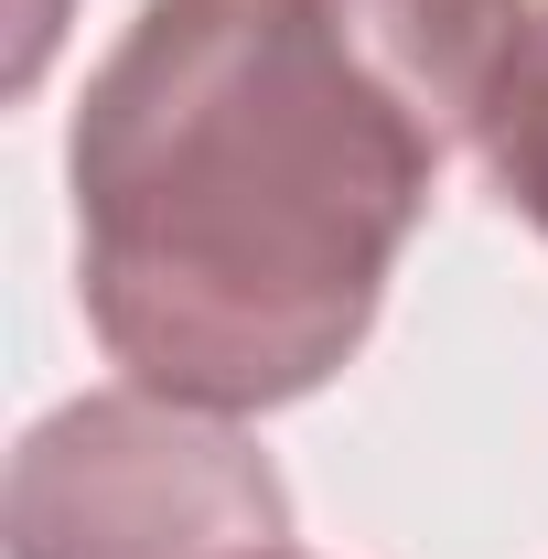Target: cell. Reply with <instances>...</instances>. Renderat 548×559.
Segmentation results:
<instances>
[{"mask_svg":"<svg viewBox=\"0 0 548 559\" xmlns=\"http://www.w3.org/2000/svg\"><path fill=\"white\" fill-rule=\"evenodd\" d=\"M441 162L334 0H140L65 140L86 334L151 399L290 409L377 334Z\"/></svg>","mask_w":548,"mask_h":559,"instance_id":"obj_1","label":"cell"},{"mask_svg":"<svg viewBox=\"0 0 548 559\" xmlns=\"http://www.w3.org/2000/svg\"><path fill=\"white\" fill-rule=\"evenodd\" d=\"M0 538L11 559H259L290 549V485L215 409L108 388L22 430Z\"/></svg>","mask_w":548,"mask_h":559,"instance_id":"obj_2","label":"cell"},{"mask_svg":"<svg viewBox=\"0 0 548 559\" xmlns=\"http://www.w3.org/2000/svg\"><path fill=\"white\" fill-rule=\"evenodd\" d=\"M334 22L419 108V130L452 151V140H484V108H495L538 11L527 0H334Z\"/></svg>","mask_w":548,"mask_h":559,"instance_id":"obj_3","label":"cell"},{"mask_svg":"<svg viewBox=\"0 0 548 559\" xmlns=\"http://www.w3.org/2000/svg\"><path fill=\"white\" fill-rule=\"evenodd\" d=\"M484 173H495V194L548 237V11L527 22L516 66H505L495 108H484Z\"/></svg>","mask_w":548,"mask_h":559,"instance_id":"obj_4","label":"cell"},{"mask_svg":"<svg viewBox=\"0 0 548 559\" xmlns=\"http://www.w3.org/2000/svg\"><path fill=\"white\" fill-rule=\"evenodd\" d=\"M259 559H301V549H259Z\"/></svg>","mask_w":548,"mask_h":559,"instance_id":"obj_5","label":"cell"}]
</instances>
